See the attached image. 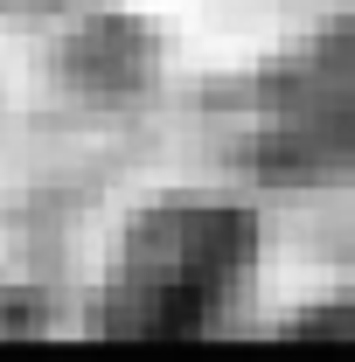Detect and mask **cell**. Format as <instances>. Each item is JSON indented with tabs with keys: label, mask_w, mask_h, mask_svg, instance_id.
Masks as SVG:
<instances>
[{
	"label": "cell",
	"mask_w": 355,
	"mask_h": 362,
	"mask_svg": "<svg viewBox=\"0 0 355 362\" xmlns=\"http://www.w3.org/2000/svg\"><path fill=\"white\" fill-rule=\"evenodd\" d=\"M244 258H251V223L230 209H188L153 223L119 279L112 307L119 334H195L244 272Z\"/></svg>",
	"instance_id": "obj_1"
}]
</instances>
